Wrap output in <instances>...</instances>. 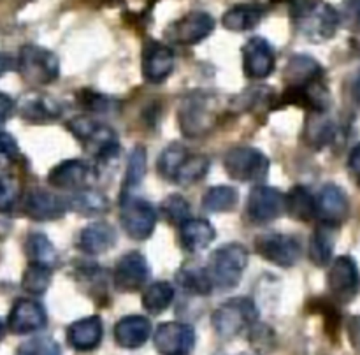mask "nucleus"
<instances>
[{
  "label": "nucleus",
  "instance_id": "nucleus-47",
  "mask_svg": "<svg viewBox=\"0 0 360 355\" xmlns=\"http://www.w3.org/2000/svg\"><path fill=\"white\" fill-rule=\"evenodd\" d=\"M13 109H14L13 98H11L9 95H6L0 91V123L6 122V120L9 118L11 112H13Z\"/></svg>",
  "mask_w": 360,
  "mask_h": 355
},
{
  "label": "nucleus",
  "instance_id": "nucleus-26",
  "mask_svg": "<svg viewBox=\"0 0 360 355\" xmlns=\"http://www.w3.org/2000/svg\"><path fill=\"white\" fill-rule=\"evenodd\" d=\"M264 16V7L255 4H239L231 7L221 18V23L227 30L246 32L255 28Z\"/></svg>",
  "mask_w": 360,
  "mask_h": 355
},
{
  "label": "nucleus",
  "instance_id": "nucleus-15",
  "mask_svg": "<svg viewBox=\"0 0 360 355\" xmlns=\"http://www.w3.org/2000/svg\"><path fill=\"white\" fill-rule=\"evenodd\" d=\"M95 179L91 165L83 160H63L49 171L48 183L58 190H83Z\"/></svg>",
  "mask_w": 360,
  "mask_h": 355
},
{
  "label": "nucleus",
  "instance_id": "nucleus-46",
  "mask_svg": "<svg viewBox=\"0 0 360 355\" xmlns=\"http://www.w3.org/2000/svg\"><path fill=\"white\" fill-rule=\"evenodd\" d=\"M348 169L354 174V178L360 183V144L352 150L350 157H348Z\"/></svg>",
  "mask_w": 360,
  "mask_h": 355
},
{
  "label": "nucleus",
  "instance_id": "nucleus-11",
  "mask_svg": "<svg viewBox=\"0 0 360 355\" xmlns=\"http://www.w3.org/2000/svg\"><path fill=\"white\" fill-rule=\"evenodd\" d=\"M327 283L338 302H350L360 290V271L355 260L347 255L338 257L330 266Z\"/></svg>",
  "mask_w": 360,
  "mask_h": 355
},
{
  "label": "nucleus",
  "instance_id": "nucleus-16",
  "mask_svg": "<svg viewBox=\"0 0 360 355\" xmlns=\"http://www.w3.org/2000/svg\"><path fill=\"white\" fill-rule=\"evenodd\" d=\"M274 49L264 37H252L243 46V67L252 79H262L274 70Z\"/></svg>",
  "mask_w": 360,
  "mask_h": 355
},
{
  "label": "nucleus",
  "instance_id": "nucleus-34",
  "mask_svg": "<svg viewBox=\"0 0 360 355\" xmlns=\"http://www.w3.org/2000/svg\"><path fill=\"white\" fill-rule=\"evenodd\" d=\"M210 158L206 155H188L183 165L179 167L174 181L178 185H192V183L200 181L210 171Z\"/></svg>",
  "mask_w": 360,
  "mask_h": 355
},
{
  "label": "nucleus",
  "instance_id": "nucleus-19",
  "mask_svg": "<svg viewBox=\"0 0 360 355\" xmlns=\"http://www.w3.org/2000/svg\"><path fill=\"white\" fill-rule=\"evenodd\" d=\"M69 209V200L48 192V190H32L23 204V211L32 220H58Z\"/></svg>",
  "mask_w": 360,
  "mask_h": 355
},
{
  "label": "nucleus",
  "instance_id": "nucleus-38",
  "mask_svg": "<svg viewBox=\"0 0 360 355\" xmlns=\"http://www.w3.org/2000/svg\"><path fill=\"white\" fill-rule=\"evenodd\" d=\"M144 174H146V150L143 146H136L129 157L127 164L125 181H123V192L129 193L130 188L141 185Z\"/></svg>",
  "mask_w": 360,
  "mask_h": 355
},
{
  "label": "nucleus",
  "instance_id": "nucleus-7",
  "mask_svg": "<svg viewBox=\"0 0 360 355\" xmlns=\"http://www.w3.org/2000/svg\"><path fill=\"white\" fill-rule=\"evenodd\" d=\"M224 167L231 178L245 183L262 181L269 172V158L252 146H234L225 153Z\"/></svg>",
  "mask_w": 360,
  "mask_h": 355
},
{
  "label": "nucleus",
  "instance_id": "nucleus-43",
  "mask_svg": "<svg viewBox=\"0 0 360 355\" xmlns=\"http://www.w3.org/2000/svg\"><path fill=\"white\" fill-rule=\"evenodd\" d=\"M250 330H252L250 341L259 350V354H267L274 347V334L271 327L264 325V323H255Z\"/></svg>",
  "mask_w": 360,
  "mask_h": 355
},
{
  "label": "nucleus",
  "instance_id": "nucleus-44",
  "mask_svg": "<svg viewBox=\"0 0 360 355\" xmlns=\"http://www.w3.org/2000/svg\"><path fill=\"white\" fill-rule=\"evenodd\" d=\"M18 155H20V148H18L16 139L9 132L0 130V167H7L13 164Z\"/></svg>",
  "mask_w": 360,
  "mask_h": 355
},
{
  "label": "nucleus",
  "instance_id": "nucleus-8",
  "mask_svg": "<svg viewBox=\"0 0 360 355\" xmlns=\"http://www.w3.org/2000/svg\"><path fill=\"white\" fill-rule=\"evenodd\" d=\"M120 217H122V224L127 234L137 241L150 238L157 225L155 207L146 199L134 197L130 193L123 195Z\"/></svg>",
  "mask_w": 360,
  "mask_h": 355
},
{
  "label": "nucleus",
  "instance_id": "nucleus-17",
  "mask_svg": "<svg viewBox=\"0 0 360 355\" xmlns=\"http://www.w3.org/2000/svg\"><path fill=\"white\" fill-rule=\"evenodd\" d=\"M48 323V315L42 304L32 299H18L11 308L7 327L14 334H30L44 329Z\"/></svg>",
  "mask_w": 360,
  "mask_h": 355
},
{
  "label": "nucleus",
  "instance_id": "nucleus-12",
  "mask_svg": "<svg viewBox=\"0 0 360 355\" xmlns=\"http://www.w3.org/2000/svg\"><path fill=\"white\" fill-rule=\"evenodd\" d=\"M153 344L160 355H190L195 344V330L181 322H165L157 327Z\"/></svg>",
  "mask_w": 360,
  "mask_h": 355
},
{
  "label": "nucleus",
  "instance_id": "nucleus-31",
  "mask_svg": "<svg viewBox=\"0 0 360 355\" xmlns=\"http://www.w3.org/2000/svg\"><path fill=\"white\" fill-rule=\"evenodd\" d=\"M21 115L34 123L51 122L60 116V105L48 97H28L21 104Z\"/></svg>",
  "mask_w": 360,
  "mask_h": 355
},
{
  "label": "nucleus",
  "instance_id": "nucleus-35",
  "mask_svg": "<svg viewBox=\"0 0 360 355\" xmlns=\"http://www.w3.org/2000/svg\"><path fill=\"white\" fill-rule=\"evenodd\" d=\"M186 157H188V151L181 144L174 143L165 148L160 157H158V172H160L162 178L174 181L176 174H178L179 167L186 160Z\"/></svg>",
  "mask_w": 360,
  "mask_h": 355
},
{
  "label": "nucleus",
  "instance_id": "nucleus-41",
  "mask_svg": "<svg viewBox=\"0 0 360 355\" xmlns=\"http://www.w3.org/2000/svg\"><path fill=\"white\" fill-rule=\"evenodd\" d=\"M20 195V185L13 176H0V213L13 209Z\"/></svg>",
  "mask_w": 360,
  "mask_h": 355
},
{
  "label": "nucleus",
  "instance_id": "nucleus-48",
  "mask_svg": "<svg viewBox=\"0 0 360 355\" xmlns=\"http://www.w3.org/2000/svg\"><path fill=\"white\" fill-rule=\"evenodd\" d=\"M348 333H350L352 341L360 347V316H354L348 323Z\"/></svg>",
  "mask_w": 360,
  "mask_h": 355
},
{
  "label": "nucleus",
  "instance_id": "nucleus-5",
  "mask_svg": "<svg viewBox=\"0 0 360 355\" xmlns=\"http://www.w3.org/2000/svg\"><path fill=\"white\" fill-rule=\"evenodd\" d=\"M179 129L186 137L204 136L211 130L217 122V108L213 97L200 91L186 95L185 101L179 104Z\"/></svg>",
  "mask_w": 360,
  "mask_h": 355
},
{
  "label": "nucleus",
  "instance_id": "nucleus-45",
  "mask_svg": "<svg viewBox=\"0 0 360 355\" xmlns=\"http://www.w3.org/2000/svg\"><path fill=\"white\" fill-rule=\"evenodd\" d=\"M345 21L352 30H360V0L345 2Z\"/></svg>",
  "mask_w": 360,
  "mask_h": 355
},
{
  "label": "nucleus",
  "instance_id": "nucleus-25",
  "mask_svg": "<svg viewBox=\"0 0 360 355\" xmlns=\"http://www.w3.org/2000/svg\"><path fill=\"white\" fill-rule=\"evenodd\" d=\"M334 243H336V227L322 221L309 239V260L319 267L327 266L333 260Z\"/></svg>",
  "mask_w": 360,
  "mask_h": 355
},
{
  "label": "nucleus",
  "instance_id": "nucleus-30",
  "mask_svg": "<svg viewBox=\"0 0 360 355\" xmlns=\"http://www.w3.org/2000/svg\"><path fill=\"white\" fill-rule=\"evenodd\" d=\"M25 252L27 257L30 259V264H37V266H46L51 269L56 264V250L53 243L46 238L41 232H34L27 238L25 241Z\"/></svg>",
  "mask_w": 360,
  "mask_h": 355
},
{
  "label": "nucleus",
  "instance_id": "nucleus-36",
  "mask_svg": "<svg viewBox=\"0 0 360 355\" xmlns=\"http://www.w3.org/2000/svg\"><path fill=\"white\" fill-rule=\"evenodd\" d=\"M70 206L77 213L94 217V214H102L108 211L109 200L102 193L94 192V190H79V193H76L70 200Z\"/></svg>",
  "mask_w": 360,
  "mask_h": 355
},
{
  "label": "nucleus",
  "instance_id": "nucleus-23",
  "mask_svg": "<svg viewBox=\"0 0 360 355\" xmlns=\"http://www.w3.org/2000/svg\"><path fill=\"white\" fill-rule=\"evenodd\" d=\"M214 238H217L214 227L202 218H188L185 224L179 225V241L190 253L206 250Z\"/></svg>",
  "mask_w": 360,
  "mask_h": 355
},
{
  "label": "nucleus",
  "instance_id": "nucleus-37",
  "mask_svg": "<svg viewBox=\"0 0 360 355\" xmlns=\"http://www.w3.org/2000/svg\"><path fill=\"white\" fill-rule=\"evenodd\" d=\"M49 283H51V269H49V267L30 264V266L25 269L21 287H23L28 294L42 295L48 290Z\"/></svg>",
  "mask_w": 360,
  "mask_h": 355
},
{
  "label": "nucleus",
  "instance_id": "nucleus-4",
  "mask_svg": "<svg viewBox=\"0 0 360 355\" xmlns=\"http://www.w3.org/2000/svg\"><path fill=\"white\" fill-rule=\"evenodd\" d=\"M259 318V309L250 297H234L213 313V327L225 340L239 336L243 330L252 329Z\"/></svg>",
  "mask_w": 360,
  "mask_h": 355
},
{
  "label": "nucleus",
  "instance_id": "nucleus-20",
  "mask_svg": "<svg viewBox=\"0 0 360 355\" xmlns=\"http://www.w3.org/2000/svg\"><path fill=\"white\" fill-rule=\"evenodd\" d=\"M316 211L322 217L323 224L338 227L343 224L350 213V200L345 190L338 185H326L316 199Z\"/></svg>",
  "mask_w": 360,
  "mask_h": 355
},
{
  "label": "nucleus",
  "instance_id": "nucleus-13",
  "mask_svg": "<svg viewBox=\"0 0 360 355\" xmlns=\"http://www.w3.org/2000/svg\"><path fill=\"white\" fill-rule=\"evenodd\" d=\"M285 211V195L273 186H255L248 195L246 213L253 224H269Z\"/></svg>",
  "mask_w": 360,
  "mask_h": 355
},
{
  "label": "nucleus",
  "instance_id": "nucleus-10",
  "mask_svg": "<svg viewBox=\"0 0 360 355\" xmlns=\"http://www.w3.org/2000/svg\"><path fill=\"white\" fill-rule=\"evenodd\" d=\"M214 30V20L211 14L204 11H192L179 18L178 21L171 23L165 30L169 41L181 46L199 44L200 41L207 37Z\"/></svg>",
  "mask_w": 360,
  "mask_h": 355
},
{
  "label": "nucleus",
  "instance_id": "nucleus-33",
  "mask_svg": "<svg viewBox=\"0 0 360 355\" xmlns=\"http://www.w3.org/2000/svg\"><path fill=\"white\" fill-rule=\"evenodd\" d=\"M172 301H174V288L167 281H155L143 294L144 309L153 315L165 311L172 304Z\"/></svg>",
  "mask_w": 360,
  "mask_h": 355
},
{
  "label": "nucleus",
  "instance_id": "nucleus-29",
  "mask_svg": "<svg viewBox=\"0 0 360 355\" xmlns=\"http://www.w3.org/2000/svg\"><path fill=\"white\" fill-rule=\"evenodd\" d=\"M176 280L181 285L183 290L192 295H210L214 287L207 267L200 266H185L179 269Z\"/></svg>",
  "mask_w": 360,
  "mask_h": 355
},
{
  "label": "nucleus",
  "instance_id": "nucleus-49",
  "mask_svg": "<svg viewBox=\"0 0 360 355\" xmlns=\"http://www.w3.org/2000/svg\"><path fill=\"white\" fill-rule=\"evenodd\" d=\"M14 67V60L11 58L9 55H6V53H0V76L2 74H6L7 70H11Z\"/></svg>",
  "mask_w": 360,
  "mask_h": 355
},
{
  "label": "nucleus",
  "instance_id": "nucleus-6",
  "mask_svg": "<svg viewBox=\"0 0 360 355\" xmlns=\"http://www.w3.org/2000/svg\"><path fill=\"white\" fill-rule=\"evenodd\" d=\"M18 70L25 81L32 84H49L58 77V56L49 49L35 44H27L20 49Z\"/></svg>",
  "mask_w": 360,
  "mask_h": 355
},
{
  "label": "nucleus",
  "instance_id": "nucleus-32",
  "mask_svg": "<svg viewBox=\"0 0 360 355\" xmlns=\"http://www.w3.org/2000/svg\"><path fill=\"white\" fill-rule=\"evenodd\" d=\"M239 195L232 186L227 185H218L211 186L202 197V206L204 209L210 213H229L236 207L238 204Z\"/></svg>",
  "mask_w": 360,
  "mask_h": 355
},
{
  "label": "nucleus",
  "instance_id": "nucleus-28",
  "mask_svg": "<svg viewBox=\"0 0 360 355\" xmlns=\"http://www.w3.org/2000/svg\"><path fill=\"white\" fill-rule=\"evenodd\" d=\"M285 209L292 218L299 221H309L319 214L316 211V200L306 186H294L285 195Z\"/></svg>",
  "mask_w": 360,
  "mask_h": 355
},
{
  "label": "nucleus",
  "instance_id": "nucleus-2",
  "mask_svg": "<svg viewBox=\"0 0 360 355\" xmlns=\"http://www.w3.org/2000/svg\"><path fill=\"white\" fill-rule=\"evenodd\" d=\"M67 129L84 144L86 151L95 160L109 162L118 155V136L111 127L102 125L95 120L84 118V116H77L67 123Z\"/></svg>",
  "mask_w": 360,
  "mask_h": 355
},
{
  "label": "nucleus",
  "instance_id": "nucleus-40",
  "mask_svg": "<svg viewBox=\"0 0 360 355\" xmlns=\"http://www.w3.org/2000/svg\"><path fill=\"white\" fill-rule=\"evenodd\" d=\"M162 211L171 224H185L190 218V206L181 195H169L162 204Z\"/></svg>",
  "mask_w": 360,
  "mask_h": 355
},
{
  "label": "nucleus",
  "instance_id": "nucleus-21",
  "mask_svg": "<svg viewBox=\"0 0 360 355\" xmlns=\"http://www.w3.org/2000/svg\"><path fill=\"white\" fill-rule=\"evenodd\" d=\"M104 327L101 316H86L76 320L67 329V341L77 351H90L97 348L102 341Z\"/></svg>",
  "mask_w": 360,
  "mask_h": 355
},
{
  "label": "nucleus",
  "instance_id": "nucleus-18",
  "mask_svg": "<svg viewBox=\"0 0 360 355\" xmlns=\"http://www.w3.org/2000/svg\"><path fill=\"white\" fill-rule=\"evenodd\" d=\"M174 69V53L162 42L150 41L143 51V74L150 83H162Z\"/></svg>",
  "mask_w": 360,
  "mask_h": 355
},
{
  "label": "nucleus",
  "instance_id": "nucleus-3",
  "mask_svg": "<svg viewBox=\"0 0 360 355\" xmlns=\"http://www.w3.org/2000/svg\"><path fill=\"white\" fill-rule=\"evenodd\" d=\"M246 266H248V250L239 243H229L211 253L207 273L214 287L231 290L239 285Z\"/></svg>",
  "mask_w": 360,
  "mask_h": 355
},
{
  "label": "nucleus",
  "instance_id": "nucleus-22",
  "mask_svg": "<svg viewBox=\"0 0 360 355\" xmlns=\"http://www.w3.org/2000/svg\"><path fill=\"white\" fill-rule=\"evenodd\" d=\"M151 323L146 316L129 315L123 316L115 325V340L123 348H139L150 340Z\"/></svg>",
  "mask_w": 360,
  "mask_h": 355
},
{
  "label": "nucleus",
  "instance_id": "nucleus-14",
  "mask_svg": "<svg viewBox=\"0 0 360 355\" xmlns=\"http://www.w3.org/2000/svg\"><path fill=\"white\" fill-rule=\"evenodd\" d=\"M150 278V266L143 253L129 252L118 260L112 273V281L120 292H136L144 287Z\"/></svg>",
  "mask_w": 360,
  "mask_h": 355
},
{
  "label": "nucleus",
  "instance_id": "nucleus-24",
  "mask_svg": "<svg viewBox=\"0 0 360 355\" xmlns=\"http://www.w3.org/2000/svg\"><path fill=\"white\" fill-rule=\"evenodd\" d=\"M116 243V231L108 221H94L79 234V248L88 255H101Z\"/></svg>",
  "mask_w": 360,
  "mask_h": 355
},
{
  "label": "nucleus",
  "instance_id": "nucleus-39",
  "mask_svg": "<svg viewBox=\"0 0 360 355\" xmlns=\"http://www.w3.org/2000/svg\"><path fill=\"white\" fill-rule=\"evenodd\" d=\"M16 355H62L60 344L48 336L25 341L16 350Z\"/></svg>",
  "mask_w": 360,
  "mask_h": 355
},
{
  "label": "nucleus",
  "instance_id": "nucleus-42",
  "mask_svg": "<svg viewBox=\"0 0 360 355\" xmlns=\"http://www.w3.org/2000/svg\"><path fill=\"white\" fill-rule=\"evenodd\" d=\"M77 98H79V104L81 108L88 109V111H94V112H108L111 111L112 108V101L105 95L97 93V91H91V90H81L77 93Z\"/></svg>",
  "mask_w": 360,
  "mask_h": 355
},
{
  "label": "nucleus",
  "instance_id": "nucleus-50",
  "mask_svg": "<svg viewBox=\"0 0 360 355\" xmlns=\"http://www.w3.org/2000/svg\"><path fill=\"white\" fill-rule=\"evenodd\" d=\"M2 336H4V323L2 320H0V340H2Z\"/></svg>",
  "mask_w": 360,
  "mask_h": 355
},
{
  "label": "nucleus",
  "instance_id": "nucleus-1",
  "mask_svg": "<svg viewBox=\"0 0 360 355\" xmlns=\"http://www.w3.org/2000/svg\"><path fill=\"white\" fill-rule=\"evenodd\" d=\"M292 20L297 30L313 42L329 41L341 23L340 13L322 0H292Z\"/></svg>",
  "mask_w": 360,
  "mask_h": 355
},
{
  "label": "nucleus",
  "instance_id": "nucleus-9",
  "mask_svg": "<svg viewBox=\"0 0 360 355\" xmlns=\"http://www.w3.org/2000/svg\"><path fill=\"white\" fill-rule=\"evenodd\" d=\"M255 248L262 259L280 267H292L302 255L301 243L294 235L281 232H267L257 238Z\"/></svg>",
  "mask_w": 360,
  "mask_h": 355
},
{
  "label": "nucleus",
  "instance_id": "nucleus-27",
  "mask_svg": "<svg viewBox=\"0 0 360 355\" xmlns=\"http://www.w3.org/2000/svg\"><path fill=\"white\" fill-rule=\"evenodd\" d=\"M323 69L315 58L308 55H295L288 62L285 76L290 81L292 86H304L313 81L322 79Z\"/></svg>",
  "mask_w": 360,
  "mask_h": 355
}]
</instances>
